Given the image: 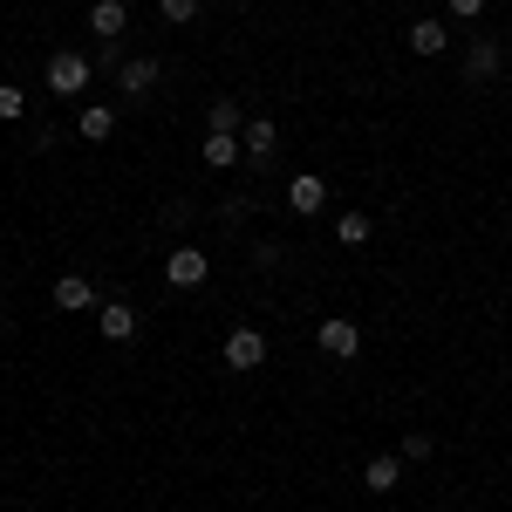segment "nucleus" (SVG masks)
<instances>
[{"instance_id": "f257e3e1", "label": "nucleus", "mask_w": 512, "mask_h": 512, "mask_svg": "<svg viewBox=\"0 0 512 512\" xmlns=\"http://www.w3.org/2000/svg\"><path fill=\"white\" fill-rule=\"evenodd\" d=\"M96 82V62L89 55H76V48H55L48 55V96H82Z\"/></svg>"}, {"instance_id": "f03ea898", "label": "nucleus", "mask_w": 512, "mask_h": 512, "mask_svg": "<svg viewBox=\"0 0 512 512\" xmlns=\"http://www.w3.org/2000/svg\"><path fill=\"white\" fill-rule=\"evenodd\" d=\"M315 342H321V355H335V362H355V355H362V328H355L349 315H321Z\"/></svg>"}, {"instance_id": "7ed1b4c3", "label": "nucleus", "mask_w": 512, "mask_h": 512, "mask_svg": "<svg viewBox=\"0 0 512 512\" xmlns=\"http://www.w3.org/2000/svg\"><path fill=\"white\" fill-rule=\"evenodd\" d=\"M89 35L96 41H123L130 35V0H96V7H89Z\"/></svg>"}, {"instance_id": "20e7f679", "label": "nucleus", "mask_w": 512, "mask_h": 512, "mask_svg": "<svg viewBox=\"0 0 512 512\" xmlns=\"http://www.w3.org/2000/svg\"><path fill=\"white\" fill-rule=\"evenodd\" d=\"M499 69H506V41L478 35L472 48H465V76H472V82H492V76H499Z\"/></svg>"}, {"instance_id": "39448f33", "label": "nucleus", "mask_w": 512, "mask_h": 512, "mask_svg": "<svg viewBox=\"0 0 512 512\" xmlns=\"http://www.w3.org/2000/svg\"><path fill=\"white\" fill-rule=\"evenodd\" d=\"M205 274H212V260H205L198 246H178V253L164 260V280H171V287H205Z\"/></svg>"}, {"instance_id": "423d86ee", "label": "nucleus", "mask_w": 512, "mask_h": 512, "mask_svg": "<svg viewBox=\"0 0 512 512\" xmlns=\"http://www.w3.org/2000/svg\"><path fill=\"white\" fill-rule=\"evenodd\" d=\"M267 362V335L260 328H233L226 335V369H260Z\"/></svg>"}, {"instance_id": "0eeeda50", "label": "nucleus", "mask_w": 512, "mask_h": 512, "mask_svg": "<svg viewBox=\"0 0 512 512\" xmlns=\"http://www.w3.org/2000/svg\"><path fill=\"white\" fill-rule=\"evenodd\" d=\"M76 137L82 144H110V137H117V110H110V103H82L76 110Z\"/></svg>"}, {"instance_id": "6e6552de", "label": "nucleus", "mask_w": 512, "mask_h": 512, "mask_svg": "<svg viewBox=\"0 0 512 512\" xmlns=\"http://www.w3.org/2000/svg\"><path fill=\"white\" fill-rule=\"evenodd\" d=\"M410 55H424V62H431V55H444V48H451V28H444V21H437V14H424V21H410Z\"/></svg>"}, {"instance_id": "1a4fd4ad", "label": "nucleus", "mask_w": 512, "mask_h": 512, "mask_svg": "<svg viewBox=\"0 0 512 512\" xmlns=\"http://www.w3.org/2000/svg\"><path fill=\"white\" fill-rule=\"evenodd\" d=\"M287 205H294V219H315L321 205H328V185H321L315 171H301V178L287 185Z\"/></svg>"}, {"instance_id": "9d476101", "label": "nucleus", "mask_w": 512, "mask_h": 512, "mask_svg": "<svg viewBox=\"0 0 512 512\" xmlns=\"http://www.w3.org/2000/svg\"><path fill=\"white\" fill-rule=\"evenodd\" d=\"M96 328H103V342H130L137 335V308L130 301H103L96 308Z\"/></svg>"}, {"instance_id": "9b49d317", "label": "nucleus", "mask_w": 512, "mask_h": 512, "mask_svg": "<svg viewBox=\"0 0 512 512\" xmlns=\"http://www.w3.org/2000/svg\"><path fill=\"white\" fill-rule=\"evenodd\" d=\"M117 89L123 96H151V89H158V62H151V55H130L117 69Z\"/></svg>"}, {"instance_id": "f8f14e48", "label": "nucleus", "mask_w": 512, "mask_h": 512, "mask_svg": "<svg viewBox=\"0 0 512 512\" xmlns=\"http://www.w3.org/2000/svg\"><path fill=\"white\" fill-rule=\"evenodd\" d=\"M55 308H62V315H89V308H96V287L82 274H62L55 280Z\"/></svg>"}, {"instance_id": "ddd939ff", "label": "nucleus", "mask_w": 512, "mask_h": 512, "mask_svg": "<svg viewBox=\"0 0 512 512\" xmlns=\"http://www.w3.org/2000/svg\"><path fill=\"white\" fill-rule=\"evenodd\" d=\"M239 158H246V151H239L233 130H205V164H212V171H233Z\"/></svg>"}, {"instance_id": "4468645a", "label": "nucleus", "mask_w": 512, "mask_h": 512, "mask_svg": "<svg viewBox=\"0 0 512 512\" xmlns=\"http://www.w3.org/2000/svg\"><path fill=\"white\" fill-rule=\"evenodd\" d=\"M362 485H369V492H396V485H403V458H390V451L369 458V465H362Z\"/></svg>"}, {"instance_id": "2eb2a0df", "label": "nucleus", "mask_w": 512, "mask_h": 512, "mask_svg": "<svg viewBox=\"0 0 512 512\" xmlns=\"http://www.w3.org/2000/svg\"><path fill=\"white\" fill-rule=\"evenodd\" d=\"M274 151H280V130H274L267 117H253V123H246V158H253V164H267Z\"/></svg>"}, {"instance_id": "dca6fc26", "label": "nucleus", "mask_w": 512, "mask_h": 512, "mask_svg": "<svg viewBox=\"0 0 512 512\" xmlns=\"http://www.w3.org/2000/svg\"><path fill=\"white\" fill-rule=\"evenodd\" d=\"M369 233H376V219H369L362 205H349V212L335 219V239H342V246H369Z\"/></svg>"}, {"instance_id": "f3484780", "label": "nucleus", "mask_w": 512, "mask_h": 512, "mask_svg": "<svg viewBox=\"0 0 512 512\" xmlns=\"http://www.w3.org/2000/svg\"><path fill=\"white\" fill-rule=\"evenodd\" d=\"M205 123H212V130H233V137H239V96H212Z\"/></svg>"}, {"instance_id": "a211bd4d", "label": "nucleus", "mask_w": 512, "mask_h": 512, "mask_svg": "<svg viewBox=\"0 0 512 512\" xmlns=\"http://www.w3.org/2000/svg\"><path fill=\"white\" fill-rule=\"evenodd\" d=\"M21 110H28L21 82H0V123H21Z\"/></svg>"}, {"instance_id": "6ab92c4d", "label": "nucleus", "mask_w": 512, "mask_h": 512, "mask_svg": "<svg viewBox=\"0 0 512 512\" xmlns=\"http://www.w3.org/2000/svg\"><path fill=\"white\" fill-rule=\"evenodd\" d=\"M485 7H492V0H444V14H451V21H478Z\"/></svg>"}, {"instance_id": "aec40b11", "label": "nucleus", "mask_w": 512, "mask_h": 512, "mask_svg": "<svg viewBox=\"0 0 512 512\" xmlns=\"http://www.w3.org/2000/svg\"><path fill=\"white\" fill-rule=\"evenodd\" d=\"M158 14H164V21H192L198 0H158Z\"/></svg>"}, {"instance_id": "412c9836", "label": "nucleus", "mask_w": 512, "mask_h": 512, "mask_svg": "<svg viewBox=\"0 0 512 512\" xmlns=\"http://www.w3.org/2000/svg\"><path fill=\"white\" fill-rule=\"evenodd\" d=\"M0 308H7V294H0Z\"/></svg>"}]
</instances>
